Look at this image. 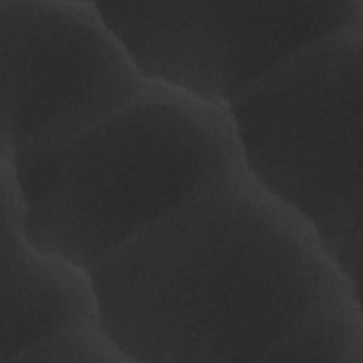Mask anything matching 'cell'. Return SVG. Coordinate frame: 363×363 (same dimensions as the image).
<instances>
[{
	"instance_id": "1",
	"label": "cell",
	"mask_w": 363,
	"mask_h": 363,
	"mask_svg": "<svg viewBox=\"0 0 363 363\" xmlns=\"http://www.w3.org/2000/svg\"><path fill=\"white\" fill-rule=\"evenodd\" d=\"M130 362H363L362 291L245 166L91 269Z\"/></svg>"
},
{
	"instance_id": "5",
	"label": "cell",
	"mask_w": 363,
	"mask_h": 363,
	"mask_svg": "<svg viewBox=\"0 0 363 363\" xmlns=\"http://www.w3.org/2000/svg\"><path fill=\"white\" fill-rule=\"evenodd\" d=\"M96 6L146 79L224 106L294 52L363 20L362 0Z\"/></svg>"
},
{
	"instance_id": "2",
	"label": "cell",
	"mask_w": 363,
	"mask_h": 363,
	"mask_svg": "<svg viewBox=\"0 0 363 363\" xmlns=\"http://www.w3.org/2000/svg\"><path fill=\"white\" fill-rule=\"evenodd\" d=\"M242 166L228 106L152 82L55 153L13 169L28 241L89 271Z\"/></svg>"
},
{
	"instance_id": "7",
	"label": "cell",
	"mask_w": 363,
	"mask_h": 363,
	"mask_svg": "<svg viewBox=\"0 0 363 363\" xmlns=\"http://www.w3.org/2000/svg\"><path fill=\"white\" fill-rule=\"evenodd\" d=\"M132 363L104 329L101 319L79 320L23 350L13 363Z\"/></svg>"
},
{
	"instance_id": "6",
	"label": "cell",
	"mask_w": 363,
	"mask_h": 363,
	"mask_svg": "<svg viewBox=\"0 0 363 363\" xmlns=\"http://www.w3.org/2000/svg\"><path fill=\"white\" fill-rule=\"evenodd\" d=\"M1 172V347L0 363L85 319H99L91 272L28 241L24 201L13 166Z\"/></svg>"
},
{
	"instance_id": "4",
	"label": "cell",
	"mask_w": 363,
	"mask_h": 363,
	"mask_svg": "<svg viewBox=\"0 0 363 363\" xmlns=\"http://www.w3.org/2000/svg\"><path fill=\"white\" fill-rule=\"evenodd\" d=\"M0 160L27 164L149 86L89 0H0Z\"/></svg>"
},
{
	"instance_id": "3",
	"label": "cell",
	"mask_w": 363,
	"mask_h": 363,
	"mask_svg": "<svg viewBox=\"0 0 363 363\" xmlns=\"http://www.w3.org/2000/svg\"><path fill=\"white\" fill-rule=\"evenodd\" d=\"M363 20L275 65L228 111L247 172L362 291Z\"/></svg>"
}]
</instances>
